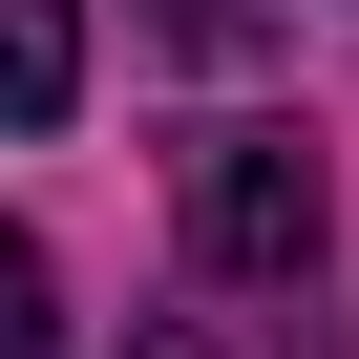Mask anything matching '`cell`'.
<instances>
[{"label": "cell", "mask_w": 359, "mask_h": 359, "mask_svg": "<svg viewBox=\"0 0 359 359\" xmlns=\"http://www.w3.org/2000/svg\"><path fill=\"white\" fill-rule=\"evenodd\" d=\"M0 359H64V296H43V254L0 233Z\"/></svg>", "instance_id": "277c9868"}, {"label": "cell", "mask_w": 359, "mask_h": 359, "mask_svg": "<svg viewBox=\"0 0 359 359\" xmlns=\"http://www.w3.org/2000/svg\"><path fill=\"white\" fill-rule=\"evenodd\" d=\"M169 191H191V254H212L233 296H296V275L338 254V191H317L296 127H191V169H169Z\"/></svg>", "instance_id": "6da1fadb"}, {"label": "cell", "mask_w": 359, "mask_h": 359, "mask_svg": "<svg viewBox=\"0 0 359 359\" xmlns=\"http://www.w3.org/2000/svg\"><path fill=\"white\" fill-rule=\"evenodd\" d=\"M148 43H191V64H254V43H275V0H148Z\"/></svg>", "instance_id": "3957f363"}, {"label": "cell", "mask_w": 359, "mask_h": 359, "mask_svg": "<svg viewBox=\"0 0 359 359\" xmlns=\"http://www.w3.org/2000/svg\"><path fill=\"white\" fill-rule=\"evenodd\" d=\"M85 106V22L64 0H0V127H64Z\"/></svg>", "instance_id": "7a4b0ae2"}]
</instances>
